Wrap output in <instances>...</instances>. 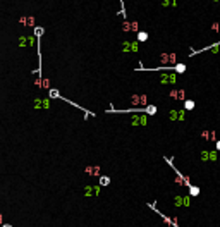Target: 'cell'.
Wrapping results in <instances>:
<instances>
[{
	"instance_id": "obj_15",
	"label": "cell",
	"mask_w": 220,
	"mask_h": 227,
	"mask_svg": "<svg viewBox=\"0 0 220 227\" xmlns=\"http://www.w3.org/2000/svg\"><path fill=\"white\" fill-rule=\"evenodd\" d=\"M144 112L150 114V115H155V114H157V107H155V105H146V107H144Z\"/></svg>"
},
{
	"instance_id": "obj_7",
	"label": "cell",
	"mask_w": 220,
	"mask_h": 227,
	"mask_svg": "<svg viewBox=\"0 0 220 227\" xmlns=\"http://www.w3.org/2000/svg\"><path fill=\"white\" fill-rule=\"evenodd\" d=\"M160 60H162V64H165V65H169V64L175 65V64H177V57H175V54H164L160 57Z\"/></svg>"
},
{
	"instance_id": "obj_1",
	"label": "cell",
	"mask_w": 220,
	"mask_h": 227,
	"mask_svg": "<svg viewBox=\"0 0 220 227\" xmlns=\"http://www.w3.org/2000/svg\"><path fill=\"white\" fill-rule=\"evenodd\" d=\"M165 162H167V164L170 165L172 169H174V172H175V176H177V179H175V181H177V184H182V186H186V188H187V189H189V188H191V181H189V179L186 177V176H182V174H181V172L177 170V169H175V167H174V164H172V158H169V157H165Z\"/></svg>"
},
{
	"instance_id": "obj_11",
	"label": "cell",
	"mask_w": 220,
	"mask_h": 227,
	"mask_svg": "<svg viewBox=\"0 0 220 227\" xmlns=\"http://www.w3.org/2000/svg\"><path fill=\"white\" fill-rule=\"evenodd\" d=\"M131 102L134 103V105H146V95H139V96H132L131 98Z\"/></svg>"
},
{
	"instance_id": "obj_17",
	"label": "cell",
	"mask_w": 220,
	"mask_h": 227,
	"mask_svg": "<svg viewBox=\"0 0 220 227\" xmlns=\"http://www.w3.org/2000/svg\"><path fill=\"white\" fill-rule=\"evenodd\" d=\"M162 5L164 7H169V5L177 7V0H162Z\"/></svg>"
},
{
	"instance_id": "obj_6",
	"label": "cell",
	"mask_w": 220,
	"mask_h": 227,
	"mask_svg": "<svg viewBox=\"0 0 220 227\" xmlns=\"http://www.w3.org/2000/svg\"><path fill=\"white\" fill-rule=\"evenodd\" d=\"M160 83L162 84H175L177 83V76L174 72H164V74H160Z\"/></svg>"
},
{
	"instance_id": "obj_18",
	"label": "cell",
	"mask_w": 220,
	"mask_h": 227,
	"mask_svg": "<svg viewBox=\"0 0 220 227\" xmlns=\"http://www.w3.org/2000/svg\"><path fill=\"white\" fill-rule=\"evenodd\" d=\"M148 40V33L146 31H139L138 33V41H146Z\"/></svg>"
},
{
	"instance_id": "obj_4",
	"label": "cell",
	"mask_w": 220,
	"mask_h": 227,
	"mask_svg": "<svg viewBox=\"0 0 220 227\" xmlns=\"http://www.w3.org/2000/svg\"><path fill=\"white\" fill-rule=\"evenodd\" d=\"M172 203L175 206H189L191 205V196L189 194H177V196H174V199H172Z\"/></svg>"
},
{
	"instance_id": "obj_13",
	"label": "cell",
	"mask_w": 220,
	"mask_h": 227,
	"mask_svg": "<svg viewBox=\"0 0 220 227\" xmlns=\"http://www.w3.org/2000/svg\"><path fill=\"white\" fill-rule=\"evenodd\" d=\"M194 107H196L194 100H186L184 102V110H194Z\"/></svg>"
},
{
	"instance_id": "obj_19",
	"label": "cell",
	"mask_w": 220,
	"mask_h": 227,
	"mask_svg": "<svg viewBox=\"0 0 220 227\" xmlns=\"http://www.w3.org/2000/svg\"><path fill=\"white\" fill-rule=\"evenodd\" d=\"M110 184V177L107 176H100V186H109Z\"/></svg>"
},
{
	"instance_id": "obj_20",
	"label": "cell",
	"mask_w": 220,
	"mask_h": 227,
	"mask_svg": "<svg viewBox=\"0 0 220 227\" xmlns=\"http://www.w3.org/2000/svg\"><path fill=\"white\" fill-rule=\"evenodd\" d=\"M124 50H138V45L136 43H126L124 45Z\"/></svg>"
},
{
	"instance_id": "obj_14",
	"label": "cell",
	"mask_w": 220,
	"mask_h": 227,
	"mask_svg": "<svg viewBox=\"0 0 220 227\" xmlns=\"http://www.w3.org/2000/svg\"><path fill=\"white\" fill-rule=\"evenodd\" d=\"M174 71H175L177 74H182V72H186V65L184 64H181V62H177V64L174 65Z\"/></svg>"
},
{
	"instance_id": "obj_9",
	"label": "cell",
	"mask_w": 220,
	"mask_h": 227,
	"mask_svg": "<svg viewBox=\"0 0 220 227\" xmlns=\"http://www.w3.org/2000/svg\"><path fill=\"white\" fill-rule=\"evenodd\" d=\"M201 138L206 139V141H219V139H217V134H215V131H210V129L201 131Z\"/></svg>"
},
{
	"instance_id": "obj_5",
	"label": "cell",
	"mask_w": 220,
	"mask_h": 227,
	"mask_svg": "<svg viewBox=\"0 0 220 227\" xmlns=\"http://www.w3.org/2000/svg\"><path fill=\"white\" fill-rule=\"evenodd\" d=\"M148 206H150L151 210H155V212H157L158 215H160V217L164 219V222H165V224H167V226H170V227H181V226H179V224H177V222H175V220H172L170 217H167V215H164V213L160 212V210H158L157 206H155V203H150V205H148Z\"/></svg>"
},
{
	"instance_id": "obj_21",
	"label": "cell",
	"mask_w": 220,
	"mask_h": 227,
	"mask_svg": "<svg viewBox=\"0 0 220 227\" xmlns=\"http://www.w3.org/2000/svg\"><path fill=\"white\" fill-rule=\"evenodd\" d=\"M212 31L220 33V22H213V24H212Z\"/></svg>"
},
{
	"instance_id": "obj_24",
	"label": "cell",
	"mask_w": 220,
	"mask_h": 227,
	"mask_svg": "<svg viewBox=\"0 0 220 227\" xmlns=\"http://www.w3.org/2000/svg\"><path fill=\"white\" fill-rule=\"evenodd\" d=\"M2 227H12V226H10V224H4Z\"/></svg>"
},
{
	"instance_id": "obj_10",
	"label": "cell",
	"mask_w": 220,
	"mask_h": 227,
	"mask_svg": "<svg viewBox=\"0 0 220 227\" xmlns=\"http://www.w3.org/2000/svg\"><path fill=\"white\" fill-rule=\"evenodd\" d=\"M131 122H132V126H146V117L144 115H139V117L134 115Z\"/></svg>"
},
{
	"instance_id": "obj_23",
	"label": "cell",
	"mask_w": 220,
	"mask_h": 227,
	"mask_svg": "<svg viewBox=\"0 0 220 227\" xmlns=\"http://www.w3.org/2000/svg\"><path fill=\"white\" fill-rule=\"evenodd\" d=\"M215 150L220 151V139H219V141H215Z\"/></svg>"
},
{
	"instance_id": "obj_2",
	"label": "cell",
	"mask_w": 220,
	"mask_h": 227,
	"mask_svg": "<svg viewBox=\"0 0 220 227\" xmlns=\"http://www.w3.org/2000/svg\"><path fill=\"white\" fill-rule=\"evenodd\" d=\"M201 162H219V151L217 150H201L199 151Z\"/></svg>"
},
{
	"instance_id": "obj_22",
	"label": "cell",
	"mask_w": 220,
	"mask_h": 227,
	"mask_svg": "<svg viewBox=\"0 0 220 227\" xmlns=\"http://www.w3.org/2000/svg\"><path fill=\"white\" fill-rule=\"evenodd\" d=\"M50 96H52V98H62V96L59 95V91H57V89H50Z\"/></svg>"
},
{
	"instance_id": "obj_16",
	"label": "cell",
	"mask_w": 220,
	"mask_h": 227,
	"mask_svg": "<svg viewBox=\"0 0 220 227\" xmlns=\"http://www.w3.org/2000/svg\"><path fill=\"white\" fill-rule=\"evenodd\" d=\"M189 196H192V198H194V196H199V188L198 186H191V188H189Z\"/></svg>"
},
{
	"instance_id": "obj_8",
	"label": "cell",
	"mask_w": 220,
	"mask_h": 227,
	"mask_svg": "<svg viewBox=\"0 0 220 227\" xmlns=\"http://www.w3.org/2000/svg\"><path fill=\"white\" fill-rule=\"evenodd\" d=\"M169 96L174 98V100H182V102L187 100V98H186V91L184 89H172L170 93H169Z\"/></svg>"
},
{
	"instance_id": "obj_3",
	"label": "cell",
	"mask_w": 220,
	"mask_h": 227,
	"mask_svg": "<svg viewBox=\"0 0 220 227\" xmlns=\"http://www.w3.org/2000/svg\"><path fill=\"white\" fill-rule=\"evenodd\" d=\"M169 117H170L172 122H182L186 119V110L184 109H172L169 112Z\"/></svg>"
},
{
	"instance_id": "obj_26",
	"label": "cell",
	"mask_w": 220,
	"mask_h": 227,
	"mask_svg": "<svg viewBox=\"0 0 220 227\" xmlns=\"http://www.w3.org/2000/svg\"><path fill=\"white\" fill-rule=\"evenodd\" d=\"M213 2H220V0H213Z\"/></svg>"
},
{
	"instance_id": "obj_25",
	"label": "cell",
	"mask_w": 220,
	"mask_h": 227,
	"mask_svg": "<svg viewBox=\"0 0 220 227\" xmlns=\"http://www.w3.org/2000/svg\"><path fill=\"white\" fill-rule=\"evenodd\" d=\"M0 224H2V215H0Z\"/></svg>"
},
{
	"instance_id": "obj_12",
	"label": "cell",
	"mask_w": 220,
	"mask_h": 227,
	"mask_svg": "<svg viewBox=\"0 0 220 227\" xmlns=\"http://www.w3.org/2000/svg\"><path fill=\"white\" fill-rule=\"evenodd\" d=\"M98 191H100V186H88V188H86V191H84V194H86V196H89V194H98Z\"/></svg>"
}]
</instances>
